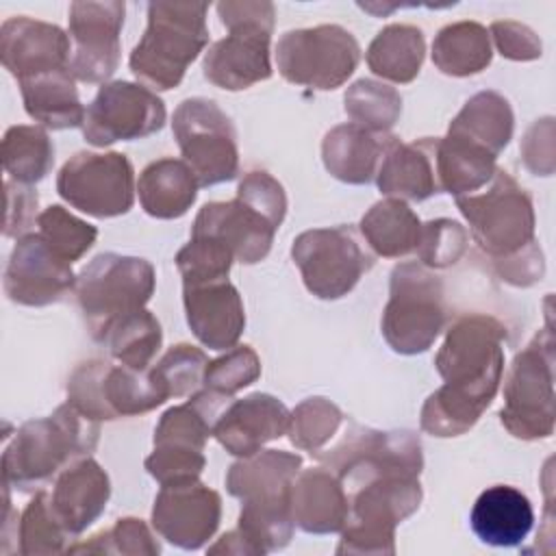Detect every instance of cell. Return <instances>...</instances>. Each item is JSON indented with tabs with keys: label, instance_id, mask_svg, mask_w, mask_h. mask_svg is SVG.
Listing matches in <instances>:
<instances>
[{
	"label": "cell",
	"instance_id": "obj_13",
	"mask_svg": "<svg viewBox=\"0 0 556 556\" xmlns=\"http://www.w3.org/2000/svg\"><path fill=\"white\" fill-rule=\"evenodd\" d=\"M67 402L96 421L143 415L165 402L150 371L93 358L80 363L67 380Z\"/></svg>",
	"mask_w": 556,
	"mask_h": 556
},
{
	"label": "cell",
	"instance_id": "obj_9",
	"mask_svg": "<svg viewBox=\"0 0 556 556\" xmlns=\"http://www.w3.org/2000/svg\"><path fill=\"white\" fill-rule=\"evenodd\" d=\"M226 400L208 389H198L191 400L161 415L154 428V452L143 463L161 486L200 478L206 465L204 445Z\"/></svg>",
	"mask_w": 556,
	"mask_h": 556
},
{
	"label": "cell",
	"instance_id": "obj_41",
	"mask_svg": "<svg viewBox=\"0 0 556 556\" xmlns=\"http://www.w3.org/2000/svg\"><path fill=\"white\" fill-rule=\"evenodd\" d=\"M17 539H20L17 552L22 556H46V554L65 552V541L72 536L56 519L50 504V493L39 491L28 502V506L20 517Z\"/></svg>",
	"mask_w": 556,
	"mask_h": 556
},
{
	"label": "cell",
	"instance_id": "obj_42",
	"mask_svg": "<svg viewBox=\"0 0 556 556\" xmlns=\"http://www.w3.org/2000/svg\"><path fill=\"white\" fill-rule=\"evenodd\" d=\"M208 365L206 354L189 343H178L172 345L161 361L148 369L152 380L156 382L159 391L169 397H182V395H193L204 378V369Z\"/></svg>",
	"mask_w": 556,
	"mask_h": 556
},
{
	"label": "cell",
	"instance_id": "obj_10",
	"mask_svg": "<svg viewBox=\"0 0 556 556\" xmlns=\"http://www.w3.org/2000/svg\"><path fill=\"white\" fill-rule=\"evenodd\" d=\"M154 267L139 256L115 252L98 254L76 276V300L87 319L93 341H102L106 328L139 308H146L154 293Z\"/></svg>",
	"mask_w": 556,
	"mask_h": 556
},
{
	"label": "cell",
	"instance_id": "obj_1",
	"mask_svg": "<svg viewBox=\"0 0 556 556\" xmlns=\"http://www.w3.org/2000/svg\"><path fill=\"white\" fill-rule=\"evenodd\" d=\"M504 341L506 328L491 315L471 313L452 324L434 358L443 387L430 393L421 408L424 432L458 437L476 426L497 393Z\"/></svg>",
	"mask_w": 556,
	"mask_h": 556
},
{
	"label": "cell",
	"instance_id": "obj_33",
	"mask_svg": "<svg viewBox=\"0 0 556 556\" xmlns=\"http://www.w3.org/2000/svg\"><path fill=\"white\" fill-rule=\"evenodd\" d=\"M515 115L508 100L497 91L471 96L450 122L447 135L497 156L510 141Z\"/></svg>",
	"mask_w": 556,
	"mask_h": 556
},
{
	"label": "cell",
	"instance_id": "obj_38",
	"mask_svg": "<svg viewBox=\"0 0 556 556\" xmlns=\"http://www.w3.org/2000/svg\"><path fill=\"white\" fill-rule=\"evenodd\" d=\"M163 341L159 319L148 311L139 308L115 319L100 343H104L115 361L132 369H148Z\"/></svg>",
	"mask_w": 556,
	"mask_h": 556
},
{
	"label": "cell",
	"instance_id": "obj_46",
	"mask_svg": "<svg viewBox=\"0 0 556 556\" xmlns=\"http://www.w3.org/2000/svg\"><path fill=\"white\" fill-rule=\"evenodd\" d=\"M261 376V361L250 345L230 348L224 356L208 361L204 369V389L230 397Z\"/></svg>",
	"mask_w": 556,
	"mask_h": 556
},
{
	"label": "cell",
	"instance_id": "obj_27",
	"mask_svg": "<svg viewBox=\"0 0 556 556\" xmlns=\"http://www.w3.org/2000/svg\"><path fill=\"white\" fill-rule=\"evenodd\" d=\"M434 143L437 139L430 137L402 143L397 137L389 135L376 174L380 193L413 202H421L434 193H441L434 167Z\"/></svg>",
	"mask_w": 556,
	"mask_h": 556
},
{
	"label": "cell",
	"instance_id": "obj_25",
	"mask_svg": "<svg viewBox=\"0 0 556 556\" xmlns=\"http://www.w3.org/2000/svg\"><path fill=\"white\" fill-rule=\"evenodd\" d=\"M289 408L269 393H252L230 402L217 417L213 437L232 456H252L287 432Z\"/></svg>",
	"mask_w": 556,
	"mask_h": 556
},
{
	"label": "cell",
	"instance_id": "obj_15",
	"mask_svg": "<svg viewBox=\"0 0 556 556\" xmlns=\"http://www.w3.org/2000/svg\"><path fill=\"white\" fill-rule=\"evenodd\" d=\"M291 256L306 289L321 300L348 295L374 265L352 226L304 230L295 237Z\"/></svg>",
	"mask_w": 556,
	"mask_h": 556
},
{
	"label": "cell",
	"instance_id": "obj_34",
	"mask_svg": "<svg viewBox=\"0 0 556 556\" xmlns=\"http://www.w3.org/2000/svg\"><path fill=\"white\" fill-rule=\"evenodd\" d=\"M497 156L456 137H441L434 143V167L441 193L454 198L482 189L495 174Z\"/></svg>",
	"mask_w": 556,
	"mask_h": 556
},
{
	"label": "cell",
	"instance_id": "obj_32",
	"mask_svg": "<svg viewBox=\"0 0 556 556\" xmlns=\"http://www.w3.org/2000/svg\"><path fill=\"white\" fill-rule=\"evenodd\" d=\"M72 70H54L20 80L26 113L52 130L76 128L85 124V109L76 91Z\"/></svg>",
	"mask_w": 556,
	"mask_h": 556
},
{
	"label": "cell",
	"instance_id": "obj_4",
	"mask_svg": "<svg viewBox=\"0 0 556 556\" xmlns=\"http://www.w3.org/2000/svg\"><path fill=\"white\" fill-rule=\"evenodd\" d=\"M100 437V421L89 419L70 402L50 417L20 426L2 454V482L20 491L48 484L72 463L89 456Z\"/></svg>",
	"mask_w": 556,
	"mask_h": 556
},
{
	"label": "cell",
	"instance_id": "obj_44",
	"mask_svg": "<svg viewBox=\"0 0 556 556\" xmlns=\"http://www.w3.org/2000/svg\"><path fill=\"white\" fill-rule=\"evenodd\" d=\"M37 232L46 239V243L67 263L78 261L96 243L98 237L96 226L78 219L59 204L41 211L37 215Z\"/></svg>",
	"mask_w": 556,
	"mask_h": 556
},
{
	"label": "cell",
	"instance_id": "obj_39",
	"mask_svg": "<svg viewBox=\"0 0 556 556\" xmlns=\"http://www.w3.org/2000/svg\"><path fill=\"white\" fill-rule=\"evenodd\" d=\"M54 165V146L41 126L17 124L4 132L2 167L11 180L22 185L39 182Z\"/></svg>",
	"mask_w": 556,
	"mask_h": 556
},
{
	"label": "cell",
	"instance_id": "obj_14",
	"mask_svg": "<svg viewBox=\"0 0 556 556\" xmlns=\"http://www.w3.org/2000/svg\"><path fill=\"white\" fill-rule=\"evenodd\" d=\"M358 59V41L339 24L289 30L276 43V63L282 78L313 89L341 87L356 70Z\"/></svg>",
	"mask_w": 556,
	"mask_h": 556
},
{
	"label": "cell",
	"instance_id": "obj_45",
	"mask_svg": "<svg viewBox=\"0 0 556 556\" xmlns=\"http://www.w3.org/2000/svg\"><path fill=\"white\" fill-rule=\"evenodd\" d=\"M70 554H126V556H156L161 545L150 528L137 517L117 519L109 530L93 534L89 541L67 547Z\"/></svg>",
	"mask_w": 556,
	"mask_h": 556
},
{
	"label": "cell",
	"instance_id": "obj_29",
	"mask_svg": "<svg viewBox=\"0 0 556 556\" xmlns=\"http://www.w3.org/2000/svg\"><path fill=\"white\" fill-rule=\"evenodd\" d=\"M534 510L530 500L510 484L484 489L469 515L473 534L493 547H515L532 530Z\"/></svg>",
	"mask_w": 556,
	"mask_h": 556
},
{
	"label": "cell",
	"instance_id": "obj_47",
	"mask_svg": "<svg viewBox=\"0 0 556 556\" xmlns=\"http://www.w3.org/2000/svg\"><path fill=\"white\" fill-rule=\"evenodd\" d=\"M467 248V230L454 219H430L421 224L417 239V256L421 265L430 269H443L454 265Z\"/></svg>",
	"mask_w": 556,
	"mask_h": 556
},
{
	"label": "cell",
	"instance_id": "obj_53",
	"mask_svg": "<svg viewBox=\"0 0 556 556\" xmlns=\"http://www.w3.org/2000/svg\"><path fill=\"white\" fill-rule=\"evenodd\" d=\"M493 267L497 271V276L515 287H530L536 280L543 278L545 274V261H543V252L539 248V243H530L528 248H523L517 254H510L506 258L493 261Z\"/></svg>",
	"mask_w": 556,
	"mask_h": 556
},
{
	"label": "cell",
	"instance_id": "obj_12",
	"mask_svg": "<svg viewBox=\"0 0 556 556\" xmlns=\"http://www.w3.org/2000/svg\"><path fill=\"white\" fill-rule=\"evenodd\" d=\"M172 130L200 187L228 182L239 172L237 130L230 117L208 98L182 100L172 117Z\"/></svg>",
	"mask_w": 556,
	"mask_h": 556
},
{
	"label": "cell",
	"instance_id": "obj_52",
	"mask_svg": "<svg viewBox=\"0 0 556 556\" xmlns=\"http://www.w3.org/2000/svg\"><path fill=\"white\" fill-rule=\"evenodd\" d=\"M521 156L526 167L536 176H549L554 172V119H536L523 135Z\"/></svg>",
	"mask_w": 556,
	"mask_h": 556
},
{
	"label": "cell",
	"instance_id": "obj_28",
	"mask_svg": "<svg viewBox=\"0 0 556 556\" xmlns=\"http://www.w3.org/2000/svg\"><path fill=\"white\" fill-rule=\"evenodd\" d=\"M289 502L293 523L308 534L341 532L350 517L348 491L326 467L300 471L293 478Z\"/></svg>",
	"mask_w": 556,
	"mask_h": 556
},
{
	"label": "cell",
	"instance_id": "obj_3",
	"mask_svg": "<svg viewBox=\"0 0 556 556\" xmlns=\"http://www.w3.org/2000/svg\"><path fill=\"white\" fill-rule=\"evenodd\" d=\"M350 517L337 554H395V528L421 504L419 476L400 469H354L339 478Z\"/></svg>",
	"mask_w": 556,
	"mask_h": 556
},
{
	"label": "cell",
	"instance_id": "obj_24",
	"mask_svg": "<svg viewBox=\"0 0 556 556\" xmlns=\"http://www.w3.org/2000/svg\"><path fill=\"white\" fill-rule=\"evenodd\" d=\"M187 324L211 350H230L245 328L243 302L228 278L182 285Z\"/></svg>",
	"mask_w": 556,
	"mask_h": 556
},
{
	"label": "cell",
	"instance_id": "obj_6",
	"mask_svg": "<svg viewBox=\"0 0 556 556\" xmlns=\"http://www.w3.org/2000/svg\"><path fill=\"white\" fill-rule=\"evenodd\" d=\"M217 15L228 35L215 41L202 61V72L215 87L239 91L271 76L269 41L276 9L271 2H219Z\"/></svg>",
	"mask_w": 556,
	"mask_h": 556
},
{
	"label": "cell",
	"instance_id": "obj_40",
	"mask_svg": "<svg viewBox=\"0 0 556 556\" xmlns=\"http://www.w3.org/2000/svg\"><path fill=\"white\" fill-rule=\"evenodd\" d=\"M343 102L352 124L376 135H387L402 113V96L393 87L371 78L350 85Z\"/></svg>",
	"mask_w": 556,
	"mask_h": 556
},
{
	"label": "cell",
	"instance_id": "obj_22",
	"mask_svg": "<svg viewBox=\"0 0 556 556\" xmlns=\"http://www.w3.org/2000/svg\"><path fill=\"white\" fill-rule=\"evenodd\" d=\"M278 228L265 213L237 195L228 202L204 204L195 215L191 237L213 239L226 245L235 261L254 265L269 254Z\"/></svg>",
	"mask_w": 556,
	"mask_h": 556
},
{
	"label": "cell",
	"instance_id": "obj_11",
	"mask_svg": "<svg viewBox=\"0 0 556 556\" xmlns=\"http://www.w3.org/2000/svg\"><path fill=\"white\" fill-rule=\"evenodd\" d=\"M554 345L547 324L510 365L500 421L517 439L536 441L554 432Z\"/></svg>",
	"mask_w": 556,
	"mask_h": 556
},
{
	"label": "cell",
	"instance_id": "obj_23",
	"mask_svg": "<svg viewBox=\"0 0 556 556\" xmlns=\"http://www.w3.org/2000/svg\"><path fill=\"white\" fill-rule=\"evenodd\" d=\"M0 59L17 83L54 72L70 70V37L48 22L33 17H9L0 28Z\"/></svg>",
	"mask_w": 556,
	"mask_h": 556
},
{
	"label": "cell",
	"instance_id": "obj_35",
	"mask_svg": "<svg viewBox=\"0 0 556 556\" xmlns=\"http://www.w3.org/2000/svg\"><path fill=\"white\" fill-rule=\"evenodd\" d=\"M419 230V217L397 198L376 202L361 219V235L369 248L384 258H400L415 252Z\"/></svg>",
	"mask_w": 556,
	"mask_h": 556
},
{
	"label": "cell",
	"instance_id": "obj_36",
	"mask_svg": "<svg viewBox=\"0 0 556 556\" xmlns=\"http://www.w3.org/2000/svg\"><path fill=\"white\" fill-rule=\"evenodd\" d=\"M426 41L417 26L391 24L382 28L367 48L369 70L391 83H410L424 63Z\"/></svg>",
	"mask_w": 556,
	"mask_h": 556
},
{
	"label": "cell",
	"instance_id": "obj_7",
	"mask_svg": "<svg viewBox=\"0 0 556 556\" xmlns=\"http://www.w3.org/2000/svg\"><path fill=\"white\" fill-rule=\"evenodd\" d=\"M447 319L443 282L421 263H400L391 271L382 337L397 354L426 352Z\"/></svg>",
	"mask_w": 556,
	"mask_h": 556
},
{
	"label": "cell",
	"instance_id": "obj_31",
	"mask_svg": "<svg viewBox=\"0 0 556 556\" xmlns=\"http://www.w3.org/2000/svg\"><path fill=\"white\" fill-rule=\"evenodd\" d=\"M198 178L180 159H159L150 163L137 180L143 211L156 219L182 217L198 195Z\"/></svg>",
	"mask_w": 556,
	"mask_h": 556
},
{
	"label": "cell",
	"instance_id": "obj_30",
	"mask_svg": "<svg viewBox=\"0 0 556 556\" xmlns=\"http://www.w3.org/2000/svg\"><path fill=\"white\" fill-rule=\"evenodd\" d=\"M389 135L369 132L352 122L339 124L321 141L324 167L341 182L367 185L376 178Z\"/></svg>",
	"mask_w": 556,
	"mask_h": 556
},
{
	"label": "cell",
	"instance_id": "obj_16",
	"mask_svg": "<svg viewBox=\"0 0 556 556\" xmlns=\"http://www.w3.org/2000/svg\"><path fill=\"white\" fill-rule=\"evenodd\" d=\"M59 195L80 213L98 219L132 208L135 169L122 152H76L56 176Z\"/></svg>",
	"mask_w": 556,
	"mask_h": 556
},
{
	"label": "cell",
	"instance_id": "obj_17",
	"mask_svg": "<svg viewBox=\"0 0 556 556\" xmlns=\"http://www.w3.org/2000/svg\"><path fill=\"white\" fill-rule=\"evenodd\" d=\"M165 104L148 87L128 80L104 83L85 113L83 135L96 148L143 139L165 124Z\"/></svg>",
	"mask_w": 556,
	"mask_h": 556
},
{
	"label": "cell",
	"instance_id": "obj_18",
	"mask_svg": "<svg viewBox=\"0 0 556 556\" xmlns=\"http://www.w3.org/2000/svg\"><path fill=\"white\" fill-rule=\"evenodd\" d=\"M126 4L106 2H72L70 4V70L80 83H106L119 65V33Z\"/></svg>",
	"mask_w": 556,
	"mask_h": 556
},
{
	"label": "cell",
	"instance_id": "obj_48",
	"mask_svg": "<svg viewBox=\"0 0 556 556\" xmlns=\"http://www.w3.org/2000/svg\"><path fill=\"white\" fill-rule=\"evenodd\" d=\"M232 261L235 258L226 245L206 237H191V241L176 254L182 285L228 278Z\"/></svg>",
	"mask_w": 556,
	"mask_h": 556
},
{
	"label": "cell",
	"instance_id": "obj_19",
	"mask_svg": "<svg viewBox=\"0 0 556 556\" xmlns=\"http://www.w3.org/2000/svg\"><path fill=\"white\" fill-rule=\"evenodd\" d=\"M76 289L72 263L59 256L39 232L17 239L7 269L4 293L22 306H48L61 302Z\"/></svg>",
	"mask_w": 556,
	"mask_h": 556
},
{
	"label": "cell",
	"instance_id": "obj_5",
	"mask_svg": "<svg viewBox=\"0 0 556 556\" xmlns=\"http://www.w3.org/2000/svg\"><path fill=\"white\" fill-rule=\"evenodd\" d=\"M206 11V2L148 4V28L128 59L143 87L167 91L180 85L187 67L208 43Z\"/></svg>",
	"mask_w": 556,
	"mask_h": 556
},
{
	"label": "cell",
	"instance_id": "obj_51",
	"mask_svg": "<svg viewBox=\"0 0 556 556\" xmlns=\"http://www.w3.org/2000/svg\"><path fill=\"white\" fill-rule=\"evenodd\" d=\"M7 191V217H4V237H24L28 228L37 222V191L30 185H22L15 180H4Z\"/></svg>",
	"mask_w": 556,
	"mask_h": 556
},
{
	"label": "cell",
	"instance_id": "obj_37",
	"mask_svg": "<svg viewBox=\"0 0 556 556\" xmlns=\"http://www.w3.org/2000/svg\"><path fill=\"white\" fill-rule=\"evenodd\" d=\"M489 33L478 22H454L432 41V63L447 76H471L491 63Z\"/></svg>",
	"mask_w": 556,
	"mask_h": 556
},
{
	"label": "cell",
	"instance_id": "obj_49",
	"mask_svg": "<svg viewBox=\"0 0 556 556\" xmlns=\"http://www.w3.org/2000/svg\"><path fill=\"white\" fill-rule=\"evenodd\" d=\"M237 195L265 213L274 224H282L287 215V195L282 185L271 174L263 169L248 172L237 187Z\"/></svg>",
	"mask_w": 556,
	"mask_h": 556
},
{
	"label": "cell",
	"instance_id": "obj_20",
	"mask_svg": "<svg viewBox=\"0 0 556 556\" xmlns=\"http://www.w3.org/2000/svg\"><path fill=\"white\" fill-rule=\"evenodd\" d=\"M219 519L222 497L200 480L163 484L152 506V528L180 549H200Z\"/></svg>",
	"mask_w": 556,
	"mask_h": 556
},
{
	"label": "cell",
	"instance_id": "obj_54",
	"mask_svg": "<svg viewBox=\"0 0 556 556\" xmlns=\"http://www.w3.org/2000/svg\"><path fill=\"white\" fill-rule=\"evenodd\" d=\"M211 554H252L258 556V549L248 541V536L237 528L226 532L215 545L208 547Z\"/></svg>",
	"mask_w": 556,
	"mask_h": 556
},
{
	"label": "cell",
	"instance_id": "obj_26",
	"mask_svg": "<svg viewBox=\"0 0 556 556\" xmlns=\"http://www.w3.org/2000/svg\"><path fill=\"white\" fill-rule=\"evenodd\" d=\"M109 497L111 482L106 471L85 456L56 476L50 504L61 526L74 539L104 513Z\"/></svg>",
	"mask_w": 556,
	"mask_h": 556
},
{
	"label": "cell",
	"instance_id": "obj_50",
	"mask_svg": "<svg viewBox=\"0 0 556 556\" xmlns=\"http://www.w3.org/2000/svg\"><path fill=\"white\" fill-rule=\"evenodd\" d=\"M491 37L502 56L513 61H532L541 56V39L532 28L513 20H497L491 24Z\"/></svg>",
	"mask_w": 556,
	"mask_h": 556
},
{
	"label": "cell",
	"instance_id": "obj_43",
	"mask_svg": "<svg viewBox=\"0 0 556 556\" xmlns=\"http://www.w3.org/2000/svg\"><path fill=\"white\" fill-rule=\"evenodd\" d=\"M341 410L326 397H308L289 415V439L295 447L317 454L339 430Z\"/></svg>",
	"mask_w": 556,
	"mask_h": 556
},
{
	"label": "cell",
	"instance_id": "obj_21",
	"mask_svg": "<svg viewBox=\"0 0 556 556\" xmlns=\"http://www.w3.org/2000/svg\"><path fill=\"white\" fill-rule=\"evenodd\" d=\"M326 469L341 478L350 469H402L421 473V441L410 430H374L352 426L345 437L328 452H317Z\"/></svg>",
	"mask_w": 556,
	"mask_h": 556
},
{
	"label": "cell",
	"instance_id": "obj_8",
	"mask_svg": "<svg viewBox=\"0 0 556 556\" xmlns=\"http://www.w3.org/2000/svg\"><path fill=\"white\" fill-rule=\"evenodd\" d=\"M456 204L469 222L473 241L491 261L517 254L536 241L532 198L506 169L497 167L482 189L456 198Z\"/></svg>",
	"mask_w": 556,
	"mask_h": 556
},
{
	"label": "cell",
	"instance_id": "obj_2",
	"mask_svg": "<svg viewBox=\"0 0 556 556\" xmlns=\"http://www.w3.org/2000/svg\"><path fill=\"white\" fill-rule=\"evenodd\" d=\"M300 467V454L261 450L232 463L226 473L228 493L241 500L239 530L258 554L282 549L293 536L289 493Z\"/></svg>",
	"mask_w": 556,
	"mask_h": 556
}]
</instances>
